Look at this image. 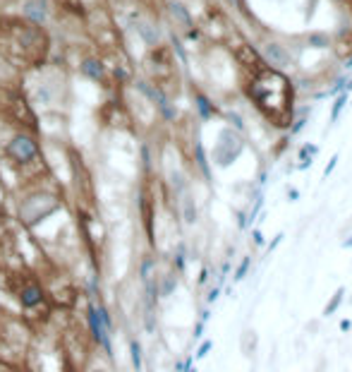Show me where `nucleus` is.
Returning a JSON list of instances; mask_svg holds the SVG:
<instances>
[{"mask_svg": "<svg viewBox=\"0 0 352 372\" xmlns=\"http://www.w3.org/2000/svg\"><path fill=\"white\" fill-rule=\"evenodd\" d=\"M0 51L17 65H36L48 51L46 31L22 20H0Z\"/></svg>", "mask_w": 352, "mask_h": 372, "instance_id": "f257e3e1", "label": "nucleus"}, {"mask_svg": "<svg viewBox=\"0 0 352 372\" xmlns=\"http://www.w3.org/2000/svg\"><path fill=\"white\" fill-rule=\"evenodd\" d=\"M252 99L276 125H285L288 123L293 91H290V82L283 75L261 72L257 77L254 86H252Z\"/></svg>", "mask_w": 352, "mask_h": 372, "instance_id": "f03ea898", "label": "nucleus"}, {"mask_svg": "<svg viewBox=\"0 0 352 372\" xmlns=\"http://www.w3.org/2000/svg\"><path fill=\"white\" fill-rule=\"evenodd\" d=\"M7 154H10V159H15L19 164H29L31 159L36 156V144H34V140L19 135V137H15L12 142L7 144Z\"/></svg>", "mask_w": 352, "mask_h": 372, "instance_id": "7ed1b4c3", "label": "nucleus"}, {"mask_svg": "<svg viewBox=\"0 0 352 372\" xmlns=\"http://www.w3.org/2000/svg\"><path fill=\"white\" fill-rule=\"evenodd\" d=\"M89 327H91L93 336L101 341V346H103L106 351H111V339H108V331H106V327L101 324V319H98V312H96V308H91V310H89Z\"/></svg>", "mask_w": 352, "mask_h": 372, "instance_id": "20e7f679", "label": "nucleus"}, {"mask_svg": "<svg viewBox=\"0 0 352 372\" xmlns=\"http://www.w3.org/2000/svg\"><path fill=\"white\" fill-rule=\"evenodd\" d=\"M257 346H259V336L254 329H244L240 334V351L244 358H254L257 355Z\"/></svg>", "mask_w": 352, "mask_h": 372, "instance_id": "39448f33", "label": "nucleus"}, {"mask_svg": "<svg viewBox=\"0 0 352 372\" xmlns=\"http://www.w3.org/2000/svg\"><path fill=\"white\" fill-rule=\"evenodd\" d=\"M266 58H268L271 65H276V67H285V65L290 62L288 51H285L283 46H278V43H268V46H266Z\"/></svg>", "mask_w": 352, "mask_h": 372, "instance_id": "423d86ee", "label": "nucleus"}, {"mask_svg": "<svg viewBox=\"0 0 352 372\" xmlns=\"http://www.w3.org/2000/svg\"><path fill=\"white\" fill-rule=\"evenodd\" d=\"M41 298H43L41 288H38V286H27V288H22L19 303H22L24 308H34V305H38V303H41Z\"/></svg>", "mask_w": 352, "mask_h": 372, "instance_id": "0eeeda50", "label": "nucleus"}, {"mask_svg": "<svg viewBox=\"0 0 352 372\" xmlns=\"http://www.w3.org/2000/svg\"><path fill=\"white\" fill-rule=\"evenodd\" d=\"M168 7H170V15H173V17H177V20H180V22H182L185 27H192V20H189L187 10H185V7H182L180 2H170Z\"/></svg>", "mask_w": 352, "mask_h": 372, "instance_id": "6e6552de", "label": "nucleus"}, {"mask_svg": "<svg viewBox=\"0 0 352 372\" xmlns=\"http://www.w3.org/2000/svg\"><path fill=\"white\" fill-rule=\"evenodd\" d=\"M82 70H84V75H89L91 80H101V75H103V67H101V62H96V60H87V62L82 65Z\"/></svg>", "mask_w": 352, "mask_h": 372, "instance_id": "1a4fd4ad", "label": "nucleus"}, {"mask_svg": "<svg viewBox=\"0 0 352 372\" xmlns=\"http://www.w3.org/2000/svg\"><path fill=\"white\" fill-rule=\"evenodd\" d=\"M343 295H345V288H338L333 295H331V300H328V305H326V310H323V315H333L335 312V308L340 305V300H343Z\"/></svg>", "mask_w": 352, "mask_h": 372, "instance_id": "9d476101", "label": "nucleus"}, {"mask_svg": "<svg viewBox=\"0 0 352 372\" xmlns=\"http://www.w3.org/2000/svg\"><path fill=\"white\" fill-rule=\"evenodd\" d=\"M27 15L34 17L36 22H43V20H46V10H43V5H38V2H29V5H27Z\"/></svg>", "mask_w": 352, "mask_h": 372, "instance_id": "9b49d317", "label": "nucleus"}, {"mask_svg": "<svg viewBox=\"0 0 352 372\" xmlns=\"http://www.w3.org/2000/svg\"><path fill=\"white\" fill-rule=\"evenodd\" d=\"M130 355H132V365H134V370H142V346L137 344V341L130 344Z\"/></svg>", "mask_w": 352, "mask_h": 372, "instance_id": "f8f14e48", "label": "nucleus"}, {"mask_svg": "<svg viewBox=\"0 0 352 372\" xmlns=\"http://www.w3.org/2000/svg\"><path fill=\"white\" fill-rule=\"evenodd\" d=\"M60 5L65 7V10H70V12H74V15H82L84 12V5H82V0H58Z\"/></svg>", "mask_w": 352, "mask_h": 372, "instance_id": "ddd939ff", "label": "nucleus"}, {"mask_svg": "<svg viewBox=\"0 0 352 372\" xmlns=\"http://www.w3.org/2000/svg\"><path fill=\"white\" fill-rule=\"evenodd\" d=\"M194 219H197V209H194V204H192V197H185V221L192 224Z\"/></svg>", "mask_w": 352, "mask_h": 372, "instance_id": "4468645a", "label": "nucleus"}, {"mask_svg": "<svg viewBox=\"0 0 352 372\" xmlns=\"http://www.w3.org/2000/svg\"><path fill=\"white\" fill-rule=\"evenodd\" d=\"M312 154H316V146H314V144H307V146L302 149V156H304V164H302V168H304V166H309V159H312Z\"/></svg>", "mask_w": 352, "mask_h": 372, "instance_id": "2eb2a0df", "label": "nucleus"}, {"mask_svg": "<svg viewBox=\"0 0 352 372\" xmlns=\"http://www.w3.org/2000/svg\"><path fill=\"white\" fill-rule=\"evenodd\" d=\"M197 103H199V111H202V115H204V118H208V115L213 113V111H211V106H208V101H206L204 96H199V99H197Z\"/></svg>", "mask_w": 352, "mask_h": 372, "instance_id": "dca6fc26", "label": "nucleus"}, {"mask_svg": "<svg viewBox=\"0 0 352 372\" xmlns=\"http://www.w3.org/2000/svg\"><path fill=\"white\" fill-rule=\"evenodd\" d=\"M173 288H175V279H173V276H168V279L163 281V290H161V295H168V293H173Z\"/></svg>", "mask_w": 352, "mask_h": 372, "instance_id": "f3484780", "label": "nucleus"}, {"mask_svg": "<svg viewBox=\"0 0 352 372\" xmlns=\"http://www.w3.org/2000/svg\"><path fill=\"white\" fill-rule=\"evenodd\" d=\"M343 103H345V96H340V99L335 101V106H333V111H331V120H335V118H338V113L343 111Z\"/></svg>", "mask_w": 352, "mask_h": 372, "instance_id": "a211bd4d", "label": "nucleus"}, {"mask_svg": "<svg viewBox=\"0 0 352 372\" xmlns=\"http://www.w3.org/2000/svg\"><path fill=\"white\" fill-rule=\"evenodd\" d=\"M247 267H249V259H244V262L240 264V269H237V276H235V279H242V276L247 274Z\"/></svg>", "mask_w": 352, "mask_h": 372, "instance_id": "6ab92c4d", "label": "nucleus"}, {"mask_svg": "<svg viewBox=\"0 0 352 372\" xmlns=\"http://www.w3.org/2000/svg\"><path fill=\"white\" fill-rule=\"evenodd\" d=\"M208 351H211V341H204V346L199 348V358H204V355H206V353H208Z\"/></svg>", "mask_w": 352, "mask_h": 372, "instance_id": "aec40b11", "label": "nucleus"}, {"mask_svg": "<svg viewBox=\"0 0 352 372\" xmlns=\"http://www.w3.org/2000/svg\"><path fill=\"white\" fill-rule=\"evenodd\" d=\"M345 248H352V238H350V240H348V243H345Z\"/></svg>", "mask_w": 352, "mask_h": 372, "instance_id": "412c9836", "label": "nucleus"}, {"mask_svg": "<svg viewBox=\"0 0 352 372\" xmlns=\"http://www.w3.org/2000/svg\"><path fill=\"white\" fill-rule=\"evenodd\" d=\"M93 372H103V370H93Z\"/></svg>", "mask_w": 352, "mask_h": 372, "instance_id": "4be33fe9", "label": "nucleus"}, {"mask_svg": "<svg viewBox=\"0 0 352 372\" xmlns=\"http://www.w3.org/2000/svg\"><path fill=\"white\" fill-rule=\"evenodd\" d=\"M350 67H352V62H350Z\"/></svg>", "mask_w": 352, "mask_h": 372, "instance_id": "5701e85b", "label": "nucleus"}]
</instances>
